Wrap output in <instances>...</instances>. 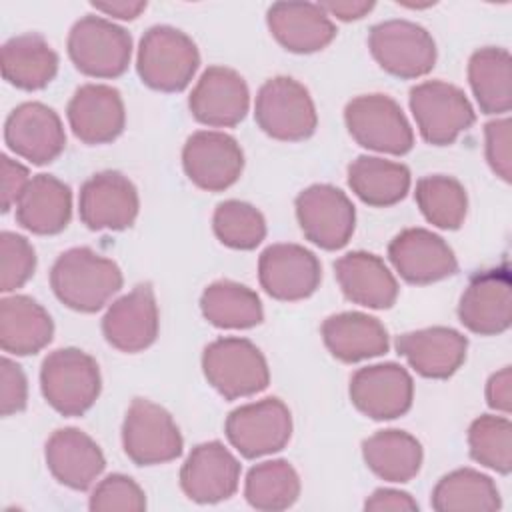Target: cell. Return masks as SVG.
Segmentation results:
<instances>
[{"label": "cell", "mask_w": 512, "mask_h": 512, "mask_svg": "<svg viewBox=\"0 0 512 512\" xmlns=\"http://www.w3.org/2000/svg\"><path fill=\"white\" fill-rule=\"evenodd\" d=\"M122 284L120 266L88 246L62 252L50 268V286L56 298L84 314L102 310Z\"/></svg>", "instance_id": "obj_1"}, {"label": "cell", "mask_w": 512, "mask_h": 512, "mask_svg": "<svg viewBox=\"0 0 512 512\" xmlns=\"http://www.w3.org/2000/svg\"><path fill=\"white\" fill-rule=\"evenodd\" d=\"M200 66V52L196 42L182 30L156 24L140 38L136 52V70L152 90L174 94L190 86Z\"/></svg>", "instance_id": "obj_2"}, {"label": "cell", "mask_w": 512, "mask_h": 512, "mask_svg": "<svg viewBox=\"0 0 512 512\" xmlns=\"http://www.w3.org/2000/svg\"><path fill=\"white\" fill-rule=\"evenodd\" d=\"M44 400L62 416H82L100 396L98 362L80 348H58L40 366Z\"/></svg>", "instance_id": "obj_3"}, {"label": "cell", "mask_w": 512, "mask_h": 512, "mask_svg": "<svg viewBox=\"0 0 512 512\" xmlns=\"http://www.w3.org/2000/svg\"><path fill=\"white\" fill-rule=\"evenodd\" d=\"M202 372L226 400L254 396L270 382L264 354L254 342L240 336H222L210 342L202 352Z\"/></svg>", "instance_id": "obj_4"}, {"label": "cell", "mask_w": 512, "mask_h": 512, "mask_svg": "<svg viewBox=\"0 0 512 512\" xmlns=\"http://www.w3.org/2000/svg\"><path fill=\"white\" fill-rule=\"evenodd\" d=\"M68 56L78 72L90 78H118L132 58V36L116 22L86 14L68 32Z\"/></svg>", "instance_id": "obj_5"}, {"label": "cell", "mask_w": 512, "mask_h": 512, "mask_svg": "<svg viewBox=\"0 0 512 512\" xmlns=\"http://www.w3.org/2000/svg\"><path fill=\"white\" fill-rule=\"evenodd\" d=\"M254 118L266 136L280 142L306 140L318 126L316 106L308 88L290 76H274L260 86Z\"/></svg>", "instance_id": "obj_6"}, {"label": "cell", "mask_w": 512, "mask_h": 512, "mask_svg": "<svg viewBox=\"0 0 512 512\" xmlns=\"http://www.w3.org/2000/svg\"><path fill=\"white\" fill-rule=\"evenodd\" d=\"M410 112L420 136L432 146H450L476 122V112L458 86L426 80L410 88Z\"/></svg>", "instance_id": "obj_7"}, {"label": "cell", "mask_w": 512, "mask_h": 512, "mask_svg": "<svg viewBox=\"0 0 512 512\" xmlns=\"http://www.w3.org/2000/svg\"><path fill=\"white\" fill-rule=\"evenodd\" d=\"M344 122L350 136L362 148L404 156L414 146L412 126L400 104L386 94H362L344 108Z\"/></svg>", "instance_id": "obj_8"}, {"label": "cell", "mask_w": 512, "mask_h": 512, "mask_svg": "<svg viewBox=\"0 0 512 512\" xmlns=\"http://www.w3.org/2000/svg\"><path fill=\"white\" fill-rule=\"evenodd\" d=\"M368 48L378 66L402 80L426 76L436 64L432 34L410 20H384L370 28Z\"/></svg>", "instance_id": "obj_9"}, {"label": "cell", "mask_w": 512, "mask_h": 512, "mask_svg": "<svg viewBox=\"0 0 512 512\" xmlns=\"http://www.w3.org/2000/svg\"><path fill=\"white\" fill-rule=\"evenodd\" d=\"M122 448L136 466L176 460L184 440L172 414L148 398H134L122 422Z\"/></svg>", "instance_id": "obj_10"}, {"label": "cell", "mask_w": 512, "mask_h": 512, "mask_svg": "<svg viewBox=\"0 0 512 512\" xmlns=\"http://www.w3.org/2000/svg\"><path fill=\"white\" fill-rule=\"evenodd\" d=\"M228 442L240 456L254 460L280 452L292 436V414L274 396L234 408L224 424Z\"/></svg>", "instance_id": "obj_11"}, {"label": "cell", "mask_w": 512, "mask_h": 512, "mask_svg": "<svg viewBox=\"0 0 512 512\" xmlns=\"http://www.w3.org/2000/svg\"><path fill=\"white\" fill-rule=\"evenodd\" d=\"M296 218L302 234L322 250L344 248L356 228L352 200L332 184H312L296 200Z\"/></svg>", "instance_id": "obj_12"}, {"label": "cell", "mask_w": 512, "mask_h": 512, "mask_svg": "<svg viewBox=\"0 0 512 512\" xmlns=\"http://www.w3.org/2000/svg\"><path fill=\"white\" fill-rule=\"evenodd\" d=\"M182 166L188 180L206 192H222L238 182L244 170V152L238 140L220 130H198L182 148Z\"/></svg>", "instance_id": "obj_13"}, {"label": "cell", "mask_w": 512, "mask_h": 512, "mask_svg": "<svg viewBox=\"0 0 512 512\" xmlns=\"http://www.w3.org/2000/svg\"><path fill=\"white\" fill-rule=\"evenodd\" d=\"M258 280L274 300L298 302L318 290L322 266L318 256L300 244H270L258 258Z\"/></svg>", "instance_id": "obj_14"}, {"label": "cell", "mask_w": 512, "mask_h": 512, "mask_svg": "<svg viewBox=\"0 0 512 512\" xmlns=\"http://www.w3.org/2000/svg\"><path fill=\"white\" fill-rule=\"evenodd\" d=\"M358 412L372 420H394L412 408L414 382L408 370L396 362L358 368L348 386Z\"/></svg>", "instance_id": "obj_15"}, {"label": "cell", "mask_w": 512, "mask_h": 512, "mask_svg": "<svg viewBox=\"0 0 512 512\" xmlns=\"http://www.w3.org/2000/svg\"><path fill=\"white\" fill-rule=\"evenodd\" d=\"M464 328L480 336H498L512 322V282L506 266L476 272L458 302Z\"/></svg>", "instance_id": "obj_16"}, {"label": "cell", "mask_w": 512, "mask_h": 512, "mask_svg": "<svg viewBox=\"0 0 512 512\" xmlns=\"http://www.w3.org/2000/svg\"><path fill=\"white\" fill-rule=\"evenodd\" d=\"M138 210V190L122 172H96L80 188L78 212L90 230H126L134 224Z\"/></svg>", "instance_id": "obj_17"}, {"label": "cell", "mask_w": 512, "mask_h": 512, "mask_svg": "<svg viewBox=\"0 0 512 512\" xmlns=\"http://www.w3.org/2000/svg\"><path fill=\"white\" fill-rule=\"evenodd\" d=\"M4 142L16 156L44 166L64 152L66 132L54 108L42 102H22L4 122Z\"/></svg>", "instance_id": "obj_18"}, {"label": "cell", "mask_w": 512, "mask_h": 512, "mask_svg": "<svg viewBox=\"0 0 512 512\" xmlns=\"http://www.w3.org/2000/svg\"><path fill=\"white\" fill-rule=\"evenodd\" d=\"M188 108L204 126L232 128L248 114V84L234 68L208 66L188 96Z\"/></svg>", "instance_id": "obj_19"}, {"label": "cell", "mask_w": 512, "mask_h": 512, "mask_svg": "<svg viewBox=\"0 0 512 512\" xmlns=\"http://www.w3.org/2000/svg\"><path fill=\"white\" fill-rule=\"evenodd\" d=\"M158 328V304L154 288L148 282L136 284L128 294L114 300L102 318L106 342L126 354L150 348L158 338Z\"/></svg>", "instance_id": "obj_20"}, {"label": "cell", "mask_w": 512, "mask_h": 512, "mask_svg": "<svg viewBox=\"0 0 512 512\" xmlns=\"http://www.w3.org/2000/svg\"><path fill=\"white\" fill-rule=\"evenodd\" d=\"M394 270L408 284H432L458 272V260L448 242L426 228H406L388 244Z\"/></svg>", "instance_id": "obj_21"}, {"label": "cell", "mask_w": 512, "mask_h": 512, "mask_svg": "<svg viewBox=\"0 0 512 512\" xmlns=\"http://www.w3.org/2000/svg\"><path fill=\"white\" fill-rule=\"evenodd\" d=\"M238 482L240 462L218 440L196 444L180 468V488L198 504L228 500L236 494Z\"/></svg>", "instance_id": "obj_22"}, {"label": "cell", "mask_w": 512, "mask_h": 512, "mask_svg": "<svg viewBox=\"0 0 512 512\" xmlns=\"http://www.w3.org/2000/svg\"><path fill=\"white\" fill-rule=\"evenodd\" d=\"M72 134L88 144L114 142L126 126V110L120 92L108 84H82L66 108Z\"/></svg>", "instance_id": "obj_23"}, {"label": "cell", "mask_w": 512, "mask_h": 512, "mask_svg": "<svg viewBox=\"0 0 512 512\" xmlns=\"http://www.w3.org/2000/svg\"><path fill=\"white\" fill-rule=\"evenodd\" d=\"M396 350L416 374L446 380L464 364L468 338L448 326H430L400 334L396 338Z\"/></svg>", "instance_id": "obj_24"}, {"label": "cell", "mask_w": 512, "mask_h": 512, "mask_svg": "<svg viewBox=\"0 0 512 512\" xmlns=\"http://www.w3.org/2000/svg\"><path fill=\"white\" fill-rule=\"evenodd\" d=\"M274 40L288 52L312 54L336 38V24L314 2H274L266 12Z\"/></svg>", "instance_id": "obj_25"}, {"label": "cell", "mask_w": 512, "mask_h": 512, "mask_svg": "<svg viewBox=\"0 0 512 512\" xmlns=\"http://www.w3.org/2000/svg\"><path fill=\"white\" fill-rule=\"evenodd\" d=\"M50 474L72 490H88L106 468L100 446L80 428H60L52 432L44 446Z\"/></svg>", "instance_id": "obj_26"}, {"label": "cell", "mask_w": 512, "mask_h": 512, "mask_svg": "<svg viewBox=\"0 0 512 512\" xmlns=\"http://www.w3.org/2000/svg\"><path fill=\"white\" fill-rule=\"evenodd\" d=\"M334 274L344 296L364 308L388 310L398 298V282L384 260L372 252L354 250L334 262Z\"/></svg>", "instance_id": "obj_27"}, {"label": "cell", "mask_w": 512, "mask_h": 512, "mask_svg": "<svg viewBox=\"0 0 512 512\" xmlns=\"http://www.w3.org/2000/svg\"><path fill=\"white\" fill-rule=\"evenodd\" d=\"M322 340L328 352L346 364L378 358L388 352L386 326L364 312H338L322 322Z\"/></svg>", "instance_id": "obj_28"}, {"label": "cell", "mask_w": 512, "mask_h": 512, "mask_svg": "<svg viewBox=\"0 0 512 512\" xmlns=\"http://www.w3.org/2000/svg\"><path fill=\"white\" fill-rule=\"evenodd\" d=\"M72 218V190L52 174H36L16 204V222L38 236L62 232Z\"/></svg>", "instance_id": "obj_29"}, {"label": "cell", "mask_w": 512, "mask_h": 512, "mask_svg": "<svg viewBox=\"0 0 512 512\" xmlns=\"http://www.w3.org/2000/svg\"><path fill=\"white\" fill-rule=\"evenodd\" d=\"M54 336L48 310L24 294L0 300V346L8 354L30 356L44 350Z\"/></svg>", "instance_id": "obj_30"}, {"label": "cell", "mask_w": 512, "mask_h": 512, "mask_svg": "<svg viewBox=\"0 0 512 512\" xmlns=\"http://www.w3.org/2000/svg\"><path fill=\"white\" fill-rule=\"evenodd\" d=\"M58 54L40 34H20L2 46V76L8 84L34 92L58 74Z\"/></svg>", "instance_id": "obj_31"}, {"label": "cell", "mask_w": 512, "mask_h": 512, "mask_svg": "<svg viewBox=\"0 0 512 512\" xmlns=\"http://www.w3.org/2000/svg\"><path fill=\"white\" fill-rule=\"evenodd\" d=\"M366 466L382 480L404 484L412 480L422 466V444L406 430H378L362 442Z\"/></svg>", "instance_id": "obj_32"}, {"label": "cell", "mask_w": 512, "mask_h": 512, "mask_svg": "<svg viewBox=\"0 0 512 512\" xmlns=\"http://www.w3.org/2000/svg\"><path fill=\"white\" fill-rule=\"evenodd\" d=\"M412 178L408 166L380 156H358L348 164V186L368 206L388 208L406 198Z\"/></svg>", "instance_id": "obj_33"}, {"label": "cell", "mask_w": 512, "mask_h": 512, "mask_svg": "<svg viewBox=\"0 0 512 512\" xmlns=\"http://www.w3.org/2000/svg\"><path fill=\"white\" fill-rule=\"evenodd\" d=\"M468 84L484 114H506L512 108V58L506 48L484 46L468 60Z\"/></svg>", "instance_id": "obj_34"}, {"label": "cell", "mask_w": 512, "mask_h": 512, "mask_svg": "<svg viewBox=\"0 0 512 512\" xmlns=\"http://www.w3.org/2000/svg\"><path fill=\"white\" fill-rule=\"evenodd\" d=\"M202 316L216 328L246 330L264 320L260 296L246 284L234 280H216L200 296Z\"/></svg>", "instance_id": "obj_35"}, {"label": "cell", "mask_w": 512, "mask_h": 512, "mask_svg": "<svg viewBox=\"0 0 512 512\" xmlns=\"http://www.w3.org/2000/svg\"><path fill=\"white\" fill-rule=\"evenodd\" d=\"M438 512H494L502 500L494 480L474 468H458L442 476L430 496Z\"/></svg>", "instance_id": "obj_36"}, {"label": "cell", "mask_w": 512, "mask_h": 512, "mask_svg": "<svg viewBox=\"0 0 512 512\" xmlns=\"http://www.w3.org/2000/svg\"><path fill=\"white\" fill-rule=\"evenodd\" d=\"M244 496L256 510H286L300 496V476L288 460L278 458L260 462L246 474Z\"/></svg>", "instance_id": "obj_37"}, {"label": "cell", "mask_w": 512, "mask_h": 512, "mask_svg": "<svg viewBox=\"0 0 512 512\" xmlns=\"http://www.w3.org/2000/svg\"><path fill=\"white\" fill-rule=\"evenodd\" d=\"M414 198L422 216L440 230H458L466 220L468 194L454 176L430 174L420 178Z\"/></svg>", "instance_id": "obj_38"}, {"label": "cell", "mask_w": 512, "mask_h": 512, "mask_svg": "<svg viewBox=\"0 0 512 512\" xmlns=\"http://www.w3.org/2000/svg\"><path fill=\"white\" fill-rule=\"evenodd\" d=\"M470 456L498 474L512 470V424L508 416L482 414L468 428Z\"/></svg>", "instance_id": "obj_39"}, {"label": "cell", "mask_w": 512, "mask_h": 512, "mask_svg": "<svg viewBox=\"0 0 512 512\" xmlns=\"http://www.w3.org/2000/svg\"><path fill=\"white\" fill-rule=\"evenodd\" d=\"M216 238L232 250H254L266 238L262 212L242 200H224L212 216Z\"/></svg>", "instance_id": "obj_40"}, {"label": "cell", "mask_w": 512, "mask_h": 512, "mask_svg": "<svg viewBox=\"0 0 512 512\" xmlns=\"http://www.w3.org/2000/svg\"><path fill=\"white\" fill-rule=\"evenodd\" d=\"M36 270V252L26 236L4 230L0 234V290L22 288Z\"/></svg>", "instance_id": "obj_41"}, {"label": "cell", "mask_w": 512, "mask_h": 512, "mask_svg": "<svg viewBox=\"0 0 512 512\" xmlns=\"http://www.w3.org/2000/svg\"><path fill=\"white\" fill-rule=\"evenodd\" d=\"M88 508L92 512H142L146 510V494L134 478L108 474L92 490Z\"/></svg>", "instance_id": "obj_42"}, {"label": "cell", "mask_w": 512, "mask_h": 512, "mask_svg": "<svg viewBox=\"0 0 512 512\" xmlns=\"http://www.w3.org/2000/svg\"><path fill=\"white\" fill-rule=\"evenodd\" d=\"M486 160L492 172L510 182L512 176V124L508 118H496L484 126Z\"/></svg>", "instance_id": "obj_43"}, {"label": "cell", "mask_w": 512, "mask_h": 512, "mask_svg": "<svg viewBox=\"0 0 512 512\" xmlns=\"http://www.w3.org/2000/svg\"><path fill=\"white\" fill-rule=\"evenodd\" d=\"M28 402V380L20 364L8 356L0 362V412L2 416L18 414Z\"/></svg>", "instance_id": "obj_44"}, {"label": "cell", "mask_w": 512, "mask_h": 512, "mask_svg": "<svg viewBox=\"0 0 512 512\" xmlns=\"http://www.w3.org/2000/svg\"><path fill=\"white\" fill-rule=\"evenodd\" d=\"M30 172L18 160H12L8 154L0 156V182H2V212H8L12 206L18 204L20 196L24 194Z\"/></svg>", "instance_id": "obj_45"}, {"label": "cell", "mask_w": 512, "mask_h": 512, "mask_svg": "<svg viewBox=\"0 0 512 512\" xmlns=\"http://www.w3.org/2000/svg\"><path fill=\"white\" fill-rule=\"evenodd\" d=\"M364 510H370V512H414V510H418V502L408 492H402L396 488H378L366 498Z\"/></svg>", "instance_id": "obj_46"}, {"label": "cell", "mask_w": 512, "mask_h": 512, "mask_svg": "<svg viewBox=\"0 0 512 512\" xmlns=\"http://www.w3.org/2000/svg\"><path fill=\"white\" fill-rule=\"evenodd\" d=\"M486 402L492 410L508 414L512 408V370L510 366L494 372L486 382Z\"/></svg>", "instance_id": "obj_47"}, {"label": "cell", "mask_w": 512, "mask_h": 512, "mask_svg": "<svg viewBox=\"0 0 512 512\" xmlns=\"http://www.w3.org/2000/svg\"><path fill=\"white\" fill-rule=\"evenodd\" d=\"M322 10L328 16H334L342 22H352L368 16L374 8V2L366 0H330V2H320Z\"/></svg>", "instance_id": "obj_48"}, {"label": "cell", "mask_w": 512, "mask_h": 512, "mask_svg": "<svg viewBox=\"0 0 512 512\" xmlns=\"http://www.w3.org/2000/svg\"><path fill=\"white\" fill-rule=\"evenodd\" d=\"M92 8L96 12H102L104 16L118 18V20H136L144 10V0H112V2H92Z\"/></svg>", "instance_id": "obj_49"}]
</instances>
